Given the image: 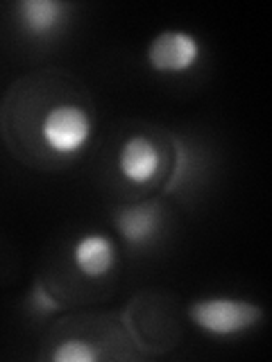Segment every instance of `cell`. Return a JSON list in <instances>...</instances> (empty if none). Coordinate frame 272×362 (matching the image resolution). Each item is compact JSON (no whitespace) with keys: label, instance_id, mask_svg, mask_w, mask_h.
<instances>
[{"label":"cell","instance_id":"1","mask_svg":"<svg viewBox=\"0 0 272 362\" xmlns=\"http://www.w3.org/2000/svg\"><path fill=\"white\" fill-rule=\"evenodd\" d=\"M264 308L254 301L234 297L198 299L188 305V320L211 337L243 335L264 322Z\"/></svg>","mask_w":272,"mask_h":362},{"label":"cell","instance_id":"2","mask_svg":"<svg viewBox=\"0 0 272 362\" xmlns=\"http://www.w3.org/2000/svg\"><path fill=\"white\" fill-rule=\"evenodd\" d=\"M94 134V122L82 107L60 105L52 107L41 122V139L50 152L73 156L84 150Z\"/></svg>","mask_w":272,"mask_h":362},{"label":"cell","instance_id":"3","mask_svg":"<svg viewBox=\"0 0 272 362\" xmlns=\"http://www.w3.org/2000/svg\"><path fill=\"white\" fill-rule=\"evenodd\" d=\"M202 54V43L186 30H164L147 43L145 59L154 73L181 75L196 68Z\"/></svg>","mask_w":272,"mask_h":362},{"label":"cell","instance_id":"4","mask_svg":"<svg viewBox=\"0 0 272 362\" xmlns=\"http://www.w3.org/2000/svg\"><path fill=\"white\" fill-rule=\"evenodd\" d=\"M116 165L125 181H130L134 186H145L162 170V150L150 136L132 134L120 145Z\"/></svg>","mask_w":272,"mask_h":362},{"label":"cell","instance_id":"5","mask_svg":"<svg viewBox=\"0 0 272 362\" xmlns=\"http://www.w3.org/2000/svg\"><path fill=\"white\" fill-rule=\"evenodd\" d=\"M71 5L62 0H18L14 16L18 30L32 39H52L68 21Z\"/></svg>","mask_w":272,"mask_h":362},{"label":"cell","instance_id":"6","mask_svg":"<svg viewBox=\"0 0 272 362\" xmlns=\"http://www.w3.org/2000/svg\"><path fill=\"white\" fill-rule=\"evenodd\" d=\"M162 222L164 215L157 202L130 204V206H123L113 213V229L134 249L147 247L152 240H157L159 231H162Z\"/></svg>","mask_w":272,"mask_h":362},{"label":"cell","instance_id":"7","mask_svg":"<svg viewBox=\"0 0 272 362\" xmlns=\"http://www.w3.org/2000/svg\"><path fill=\"white\" fill-rule=\"evenodd\" d=\"M73 265L86 279H102L116 265V245L105 233H84L73 245Z\"/></svg>","mask_w":272,"mask_h":362},{"label":"cell","instance_id":"8","mask_svg":"<svg viewBox=\"0 0 272 362\" xmlns=\"http://www.w3.org/2000/svg\"><path fill=\"white\" fill-rule=\"evenodd\" d=\"M52 362H96L100 360V354L96 351V346L86 342V339L79 337H71L60 342L50 354Z\"/></svg>","mask_w":272,"mask_h":362},{"label":"cell","instance_id":"9","mask_svg":"<svg viewBox=\"0 0 272 362\" xmlns=\"http://www.w3.org/2000/svg\"><path fill=\"white\" fill-rule=\"evenodd\" d=\"M32 305H34V310H37V313H52V310L60 308L57 301L43 288H37L32 292Z\"/></svg>","mask_w":272,"mask_h":362}]
</instances>
